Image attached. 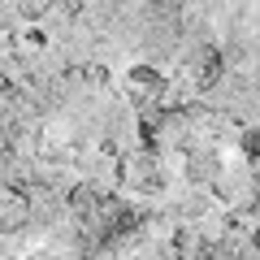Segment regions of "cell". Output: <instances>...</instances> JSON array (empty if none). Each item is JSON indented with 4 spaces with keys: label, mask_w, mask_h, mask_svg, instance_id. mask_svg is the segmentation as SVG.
Segmentation results:
<instances>
[{
    "label": "cell",
    "mask_w": 260,
    "mask_h": 260,
    "mask_svg": "<svg viewBox=\"0 0 260 260\" xmlns=\"http://www.w3.org/2000/svg\"><path fill=\"white\" fill-rule=\"evenodd\" d=\"M48 9H52V5H44V0H26V5H18V18H26V22H35V18H44Z\"/></svg>",
    "instance_id": "obj_7"
},
{
    "label": "cell",
    "mask_w": 260,
    "mask_h": 260,
    "mask_svg": "<svg viewBox=\"0 0 260 260\" xmlns=\"http://www.w3.org/2000/svg\"><path fill=\"white\" fill-rule=\"evenodd\" d=\"M243 152H247V156H251V160H256V165H260V126L243 135Z\"/></svg>",
    "instance_id": "obj_8"
},
{
    "label": "cell",
    "mask_w": 260,
    "mask_h": 260,
    "mask_svg": "<svg viewBox=\"0 0 260 260\" xmlns=\"http://www.w3.org/2000/svg\"><path fill=\"white\" fill-rule=\"evenodd\" d=\"M126 91L139 109H160V100H165V74L152 70V65H135L126 74Z\"/></svg>",
    "instance_id": "obj_4"
},
{
    "label": "cell",
    "mask_w": 260,
    "mask_h": 260,
    "mask_svg": "<svg viewBox=\"0 0 260 260\" xmlns=\"http://www.w3.org/2000/svg\"><path fill=\"white\" fill-rule=\"evenodd\" d=\"M39 260H48V256H39Z\"/></svg>",
    "instance_id": "obj_11"
},
{
    "label": "cell",
    "mask_w": 260,
    "mask_h": 260,
    "mask_svg": "<svg viewBox=\"0 0 260 260\" xmlns=\"http://www.w3.org/2000/svg\"><path fill=\"white\" fill-rule=\"evenodd\" d=\"M65 204H70V213H74V217H83V221H91V217L100 213L104 195L95 191V182H74V186H70V195H65Z\"/></svg>",
    "instance_id": "obj_5"
},
{
    "label": "cell",
    "mask_w": 260,
    "mask_h": 260,
    "mask_svg": "<svg viewBox=\"0 0 260 260\" xmlns=\"http://www.w3.org/2000/svg\"><path fill=\"white\" fill-rule=\"evenodd\" d=\"M251 251H256V256H260V225H256V230H251Z\"/></svg>",
    "instance_id": "obj_10"
},
{
    "label": "cell",
    "mask_w": 260,
    "mask_h": 260,
    "mask_svg": "<svg viewBox=\"0 0 260 260\" xmlns=\"http://www.w3.org/2000/svg\"><path fill=\"white\" fill-rule=\"evenodd\" d=\"M30 217H35V204H30L26 186L18 182H0V230L5 234H18L30 225Z\"/></svg>",
    "instance_id": "obj_2"
},
{
    "label": "cell",
    "mask_w": 260,
    "mask_h": 260,
    "mask_svg": "<svg viewBox=\"0 0 260 260\" xmlns=\"http://www.w3.org/2000/svg\"><path fill=\"white\" fill-rule=\"evenodd\" d=\"M9 91H13V78L5 74V70H0V95H9Z\"/></svg>",
    "instance_id": "obj_9"
},
{
    "label": "cell",
    "mask_w": 260,
    "mask_h": 260,
    "mask_svg": "<svg viewBox=\"0 0 260 260\" xmlns=\"http://www.w3.org/2000/svg\"><path fill=\"white\" fill-rule=\"evenodd\" d=\"M186 74H191V83L200 87V91H213L217 83H221L225 74V56L217 44H195L191 56H186Z\"/></svg>",
    "instance_id": "obj_3"
},
{
    "label": "cell",
    "mask_w": 260,
    "mask_h": 260,
    "mask_svg": "<svg viewBox=\"0 0 260 260\" xmlns=\"http://www.w3.org/2000/svg\"><path fill=\"white\" fill-rule=\"evenodd\" d=\"M217 174H221L217 152H186V178H195V182H213Z\"/></svg>",
    "instance_id": "obj_6"
},
{
    "label": "cell",
    "mask_w": 260,
    "mask_h": 260,
    "mask_svg": "<svg viewBox=\"0 0 260 260\" xmlns=\"http://www.w3.org/2000/svg\"><path fill=\"white\" fill-rule=\"evenodd\" d=\"M121 182L135 186V191H160L165 186V169H160V156L156 152H130L121 156Z\"/></svg>",
    "instance_id": "obj_1"
}]
</instances>
